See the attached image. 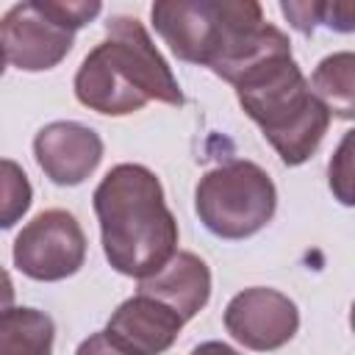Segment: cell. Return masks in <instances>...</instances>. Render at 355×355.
I'll return each instance as SVG.
<instances>
[{
    "label": "cell",
    "mask_w": 355,
    "mask_h": 355,
    "mask_svg": "<svg viewBox=\"0 0 355 355\" xmlns=\"http://www.w3.org/2000/svg\"><path fill=\"white\" fill-rule=\"evenodd\" d=\"M222 319H225V330L252 352L280 349L300 330V311L294 300L266 286H252L239 291L225 305Z\"/></svg>",
    "instance_id": "obj_8"
},
{
    "label": "cell",
    "mask_w": 355,
    "mask_h": 355,
    "mask_svg": "<svg viewBox=\"0 0 355 355\" xmlns=\"http://www.w3.org/2000/svg\"><path fill=\"white\" fill-rule=\"evenodd\" d=\"M277 208V189L255 161H227L208 169L194 189V211L208 233L239 241L263 230Z\"/></svg>",
    "instance_id": "obj_5"
},
{
    "label": "cell",
    "mask_w": 355,
    "mask_h": 355,
    "mask_svg": "<svg viewBox=\"0 0 355 355\" xmlns=\"http://www.w3.org/2000/svg\"><path fill=\"white\" fill-rule=\"evenodd\" d=\"M3 72H6V55H3V47H0V78H3Z\"/></svg>",
    "instance_id": "obj_20"
},
{
    "label": "cell",
    "mask_w": 355,
    "mask_h": 355,
    "mask_svg": "<svg viewBox=\"0 0 355 355\" xmlns=\"http://www.w3.org/2000/svg\"><path fill=\"white\" fill-rule=\"evenodd\" d=\"M72 89L80 105L103 116L141 111L150 100L166 105L186 103L178 78L153 44L147 28L128 14L105 22V39L80 61Z\"/></svg>",
    "instance_id": "obj_3"
},
{
    "label": "cell",
    "mask_w": 355,
    "mask_h": 355,
    "mask_svg": "<svg viewBox=\"0 0 355 355\" xmlns=\"http://www.w3.org/2000/svg\"><path fill=\"white\" fill-rule=\"evenodd\" d=\"M183 324L186 322L164 302L147 294H133L119 302L103 333L128 355H164L178 341Z\"/></svg>",
    "instance_id": "obj_10"
},
{
    "label": "cell",
    "mask_w": 355,
    "mask_h": 355,
    "mask_svg": "<svg viewBox=\"0 0 355 355\" xmlns=\"http://www.w3.org/2000/svg\"><path fill=\"white\" fill-rule=\"evenodd\" d=\"M150 17L180 61L208 67L230 86L258 61L291 53L288 36L263 19L255 0H161Z\"/></svg>",
    "instance_id": "obj_1"
},
{
    "label": "cell",
    "mask_w": 355,
    "mask_h": 355,
    "mask_svg": "<svg viewBox=\"0 0 355 355\" xmlns=\"http://www.w3.org/2000/svg\"><path fill=\"white\" fill-rule=\"evenodd\" d=\"M103 11L97 0H25L0 17V47L8 64L22 72L58 67L72 44L75 31Z\"/></svg>",
    "instance_id": "obj_6"
},
{
    "label": "cell",
    "mask_w": 355,
    "mask_h": 355,
    "mask_svg": "<svg viewBox=\"0 0 355 355\" xmlns=\"http://www.w3.org/2000/svg\"><path fill=\"white\" fill-rule=\"evenodd\" d=\"M55 322L39 308H8L0 313V355H53Z\"/></svg>",
    "instance_id": "obj_12"
},
{
    "label": "cell",
    "mask_w": 355,
    "mask_h": 355,
    "mask_svg": "<svg viewBox=\"0 0 355 355\" xmlns=\"http://www.w3.org/2000/svg\"><path fill=\"white\" fill-rule=\"evenodd\" d=\"M75 355H128L122 352L114 341H108V336L100 330V333H92L89 338H83L75 349Z\"/></svg>",
    "instance_id": "obj_17"
},
{
    "label": "cell",
    "mask_w": 355,
    "mask_h": 355,
    "mask_svg": "<svg viewBox=\"0 0 355 355\" xmlns=\"http://www.w3.org/2000/svg\"><path fill=\"white\" fill-rule=\"evenodd\" d=\"M33 155L55 186H80L103 161V139L83 122L58 119L36 133Z\"/></svg>",
    "instance_id": "obj_9"
},
{
    "label": "cell",
    "mask_w": 355,
    "mask_h": 355,
    "mask_svg": "<svg viewBox=\"0 0 355 355\" xmlns=\"http://www.w3.org/2000/svg\"><path fill=\"white\" fill-rule=\"evenodd\" d=\"M280 11L288 17V22L297 31L311 33L316 25H322L324 3H280Z\"/></svg>",
    "instance_id": "obj_16"
},
{
    "label": "cell",
    "mask_w": 355,
    "mask_h": 355,
    "mask_svg": "<svg viewBox=\"0 0 355 355\" xmlns=\"http://www.w3.org/2000/svg\"><path fill=\"white\" fill-rule=\"evenodd\" d=\"M308 86L313 97L330 111V116H355V55L349 50L324 55L316 64Z\"/></svg>",
    "instance_id": "obj_13"
},
{
    "label": "cell",
    "mask_w": 355,
    "mask_h": 355,
    "mask_svg": "<svg viewBox=\"0 0 355 355\" xmlns=\"http://www.w3.org/2000/svg\"><path fill=\"white\" fill-rule=\"evenodd\" d=\"M11 305H14V280H11V275L0 266V313L8 311Z\"/></svg>",
    "instance_id": "obj_19"
},
{
    "label": "cell",
    "mask_w": 355,
    "mask_h": 355,
    "mask_svg": "<svg viewBox=\"0 0 355 355\" xmlns=\"http://www.w3.org/2000/svg\"><path fill=\"white\" fill-rule=\"evenodd\" d=\"M233 89L244 114L261 128L286 166H300L319 150L333 116L313 97L291 53L258 61Z\"/></svg>",
    "instance_id": "obj_4"
},
{
    "label": "cell",
    "mask_w": 355,
    "mask_h": 355,
    "mask_svg": "<svg viewBox=\"0 0 355 355\" xmlns=\"http://www.w3.org/2000/svg\"><path fill=\"white\" fill-rule=\"evenodd\" d=\"M136 294H147L164 302L183 322H189L211 300V269L200 255L178 250L155 275L139 280Z\"/></svg>",
    "instance_id": "obj_11"
},
{
    "label": "cell",
    "mask_w": 355,
    "mask_h": 355,
    "mask_svg": "<svg viewBox=\"0 0 355 355\" xmlns=\"http://www.w3.org/2000/svg\"><path fill=\"white\" fill-rule=\"evenodd\" d=\"M14 266L39 283L72 277L86 261V233L64 208L36 214L14 239Z\"/></svg>",
    "instance_id": "obj_7"
},
{
    "label": "cell",
    "mask_w": 355,
    "mask_h": 355,
    "mask_svg": "<svg viewBox=\"0 0 355 355\" xmlns=\"http://www.w3.org/2000/svg\"><path fill=\"white\" fill-rule=\"evenodd\" d=\"M189 355H241V352H236L230 344H225V341H202V344H197Z\"/></svg>",
    "instance_id": "obj_18"
},
{
    "label": "cell",
    "mask_w": 355,
    "mask_h": 355,
    "mask_svg": "<svg viewBox=\"0 0 355 355\" xmlns=\"http://www.w3.org/2000/svg\"><path fill=\"white\" fill-rule=\"evenodd\" d=\"M103 252L111 269L144 280L178 252V219L164 186L144 164H116L92 194Z\"/></svg>",
    "instance_id": "obj_2"
},
{
    "label": "cell",
    "mask_w": 355,
    "mask_h": 355,
    "mask_svg": "<svg viewBox=\"0 0 355 355\" xmlns=\"http://www.w3.org/2000/svg\"><path fill=\"white\" fill-rule=\"evenodd\" d=\"M33 202V186L25 175V169L11 161L0 158V230L14 227Z\"/></svg>",
    "instance_id": "obj_14"
},
{
    "label": "cell",
    "mask_w": 355,
    "mask_h": 355,
    "mask_svg": "<svg viewBox=\"0 0 355 355\" xmlns=\"http://www.w3.org/2000/svg\"><path fill=\"white\" fill-rule=\"evenodd\" d=\"M330 189L341 205H352V133H347L327 166Z\"/></svg>",
    "instance_id": "obj_15"
}]
</instances>
